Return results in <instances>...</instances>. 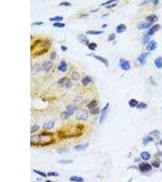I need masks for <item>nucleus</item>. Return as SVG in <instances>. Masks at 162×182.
Segmentation results:
<instances>
[{
	"instance_id": "1",
	"label": "nucleus",
	"mask_w": 162,
	"mask_h": 182,
	"mask_svg": "<svg viewBox=\"0 0 162 182\" xmlns=\"http://www.w3.org/2000/svg\"><path fill=\"white\" fill-rule=\"evenodd\" d=\"M53 135L52 133L44 132L41 133L39 135L32 136L31 137V144L36 145H47L51 144L53 142V140L52 139Z\"/></svg>"
},
{
	"instance_id": "2",
	"label": "nucleus",
	"mask_w": 162,
	"mask_h": 182,
	"mask_svg": "<svg viewBox=\"0 0 162 182\" xmlns=\"http://www.w3.org/2000/svg\"><path fill=\"white\" fill-rule=\"evenodd\" d=\"M109 112V103H107L105 106L101 110V115L100 117L99 123L100 124L103 123L106 121V118L108 117V113Z\"/></svg>"
},
{
	"instance_id": "3",
	"label": "nucleus",
	"mask_w": 162,
	"mask_h": 182,
	"mask_svg": "<svg viewBox=\"0 0 162 182\" xmlns=\"http://www.w3.org/2000/svg\"><path fill=\"white\" fill-rule=\"evenodd\" d=\"M57 83L60 86L64 88L69 89L72 87L71 81L70 79H69L67 77H63L61 78H60Z\"/></svg>"
},
{
	"instance_id": "4",
	"label": "nucleus",
	"mask_w": 162,
	"mask_h": 182,
	"mask_svg": "<svg viewBox=\"0 0 162 182\" xmlns=\"http://www.w3.org/2000/svg\"><path fill=\"white\" fill-rule=\"evenodd\" d=\"M119 66L122 70L127 71L131 69L130 62L124 58H121L119 61Z\"/></svg>"
},
{
	"instance_id": "5",
	"label": "nucleus",
	"mask_w": 162,
	"mask_h": 182,
	"mask_svg": "<svg viewBox=\"0 0 162 182\" xmlns=\"http://www.w3.org/2000/svg\"><path fill=\"white\" fill-rule=\"evenodd\" d=\"M140 172L142 173H147L152 170V166L146 162H142L138 166Z\"/></svg>"
},
{
	"instance_id": "6",
	"label": "nucleus",
	"mask_w": 162,
	"mask_h": 182,
	"mask_svg": "<svg viewBox=\"0 0 162 182\" xmlns=\"http://www.w3.org/2000/svg\"><path fill=\"white\" fill-rule=\"evenodd\" d=\"M75 118L79 120H86L89 118V112L86 110L79 111L76 114Z\"/></svg>"
},
{
	"instance_id": "7",
	"label": "nucleus",
	"mask_w": 162,
	"mask_h": 182,
	"mask_svg": "<svg viewBox=\"0 0 162 182\" xmlns=\"http://www.w3.org/2000/svg\"><path fill=\"white\" fill-rule=\"evenodd\" d=\"M88 56H92V57L95 58V59L96 60H98V61H100V62L103 63L106 67H108L109 66V62H108V60L105 58L103 57V56H100V55H95L94 53H88V54H87Z\"/></svg>"
},
{
	"instance_id": "8",
	"label": "nucleus",
	"mask_w": 162,
	"mask_h": 182,
	"mask_svg": "<svg viewBox=\"0 0 162 182\" xmlns=\"http://www.w3.org/2000/svg\"><path fill=\"white\" fill-rule=\"evenodd\" d=\"M53 67V63L50 61H46L41 65V70L48 72Z\"/></svg>"
},
{
	"instance_id": "9",
	"label": "nucleus",
	"mask_w": 162,
	"mask_h": 182,
	"mask_svg": "<svg viewBox=\"0 0 162 182\" xmlns=\"http://www.w3.org/2000/svg\"><path fill=\"white\" fill-rule=\"evenodd\" d=\"M149 54V52H143V53H141L138 57V62H139L141 65H144L146 63V59L148 57Z\"/></svg>"
},
{
	"instance_id": "10",
	"label": "nucleus",
	"mask_w": 162,
	"mask_h": 182,
	"mask_svg": "<svg viewBox=\"0 0 162 182\" xmlns=\"http://www.w3.org/2000/svg\"><path fill=\"white\" fill-rule=\"evenodd\" d=\"M78 40H79V41L80 42V43L83 44L88 46V45L89 44V39H88V38H87L86 36L84 35H83V34H80V35H78Z\"/></svg>"
},
{
	"instance_id": "11",
	"label": "nucleus",
	"mask_w": 162,
	"mask_h": 182,
	"mask_svg": "<svg viewBox=\"0 0 162 182\" xmlns=\"http://www.w3.org/2000/svg\"><path fill=\"white\" fill-rule=\"evenodd\" d=\"M160 28H161V26L160 24H155V25L153 26H152V27L149 30L148 34L149 35H153V34H155V32H157V31L159 30L160 29Z\"/></svg>"
},
{
	"instance_id": "12",
	"label": "nucleus",
	"mask_w": 162,
	"mask_h": 182,
	"mask_svg": "<svg viewBox=\"0 0 162 182\" xmlns=\"http://www.w3.org/2000/svg\"><path fill=\"white\" fill-rule=\"evenodd\" d=\"M151 24H152L148 22H140V23L137 25V27H138V29L140 30L146 29H148L149 28V27H151Z\"/></svg>"
},
{
	"instance_id": "13",
	"label": "nucleus",
	"mask_w": 162,
	"mask_h": 182,
	"mask_svg": "<svg viewBox=\"0 0 162 182\" xmlns=\"http://www.w3.org/2000/svg\"><path fill=\"white\" fill-rule=\"evenodd\" d=\"M67 65L66 64V61L64 60H62L60 62V65L58 67V69L60 71L62 72H65L67 70Z\"/></svg>"
},
{
	"instance_id": "14",
	"label": "nucleus",
	"mask_w": 162,
	"mask_h": 182,
	"mask_svg": "<svg viewBox=\"0 0 162 182\" xmlns=\"http://www.w3.org/2000/svg\"><path fill=\"white\" fill-rule=\"evenodd\" d=\"M157 47V44L155 42V41L152 40L151 41V42L149 43V44L148 45V46L146 47V49L148 51H154L155 49Z\"/></svg>"
},
{
	"instance_id": "15",
	"label": "nucleus",
	"mask_w": 162,
	"mask_h": 182,
	"mask_svg": "<svg viewBox=\"0 0 162 182\" xmlns=\"http://www.w3.org/2000/svg\"><path fill=\"white\" fill-rule=\"evenodd\" d=\"M53 126H54V122L53 121H49L43 124V128L45 130H49V129H52Z\"/></svg>"
},
{
	"instance_id": "16",
	"label": "nucleus",
	"mask_w": 162,
	"mask_h": 182,
	"mask_svg": "<svg viewBox=\"0 0 162 182\" xmlns=\"http://www.w3.org/2000/svg\"><path fill=\"white\" fill-rule=\"evenodd\" d=\"M127 29L126 26L124 24H120L118 26H117L116 27V32L118 34H122V33L124 32Z\"/></svg>"
},
{
	"instance_id": "17",
	"label": "nucleus",
	"mask_w": 162,
	"mask_h": 182,
	"mask_svg": "<svg viewBox=\"0 0 162 182\" xmlns=\"http://www.w3.org/2000/svg\"><path fill=\"white\" fill-rule=\"evenodd\" d=\"M89 146V143H85V144H80L75 146V149L77 151H84L88 148Z\"/></svg>"
},
{
	"instance_id": "18",
	"label": "nucleus",
	"mask_w": 162,
	"mask_h": 182,
	"mask_svg": "<svg viewBox=\"0 0 162 182\" xmlns=\"http://www.w3.org/2000/svg\"><path fill=\"white\" fill-rule=\"evenodd\" d=\"M158 17L155 15H149L148 17H147L146 18V20L148 21L149 23H151V24H152L153 22H157V21H158Z\"/></svg>"
},
{
	"instance_id": "19",
	"label": "nucleus",
	"mask_w": 162,
	"mask_h": 182,
	"mask_svg": "<svg viewBox=\"0 0 162 182\" xmlns=\"http://www.w3.org/2000/svg\"><path fill=\"white\" fill-rule=\"evenodd\" d=\"M154 64H155V66L158 69H161L162 67V56H159L157 57V58L155 59L154 60Z\"/></svg>"
},
{
	"instance_id": "20",
	"label": "nucleus",
	"mask_w": 162,
	"mask_h": 182,
	"mask_svg": "<svg viewBox=\"0 0 162 182\" xmlns=\"http://www.w3.org/2000/svg\"><path fill=\"white\" fill-rule=\"evenodd\" d=\"M69 180L73 182H83L84 181V179L81 177L74 175V176L70 177Z\"/></svg>"
},
{
	"instance_id": "21",
	"label": "nucleus",
	"mask_w": 162,
	"mask_h": 182,
	"mask_svg": "<svg viewBox=\"0 0 162 182\" xmlns=\"http://www.w3.org/2000/svg\"><path fill=\"white\" fill-rule=\"evenodd\" d=\"M91 81H92V79H91V77H89V76H86V77H84V78L81 80V82L83 85L86 86L89 84L91 82Z\"/></svg>"
},
{
	"instance_id": "22",
	"label": "nucleus",
	"mask_w": 162,
	"mask_h": 182,
	"mask_svg": "<svg viewBox=\"0 0 162 182\" xmlns=\"http://www.w3.org/2000/svg\"><path fill=\"white\" fill-rule=\"evenodd\" d=\"M140 157L143 160H148L151 158V154L147 151H143L140 154Z\"/></svg>"
},
{
	"instance_id": "23",
	"label": "nucleus",
	"mask_w": 162,
	"mask_h": 182,
	"mask_svg": "<svg viewBox=\"0 0 162 182\" xmlns=\"http://www.w3.org/2000/svg\"><path fill=\"white\" fill-rule=\"evenodd\" d=\"M104 32L101 30H88L86 32V34L88 35H100L103 34Z\"/></svg>"
},
{
	"instance_id": "24",
	"label": "nucleus",
	"mask_w": 162,
	"mask_h": 182,
	"mask_svg": "<svg viewBox=\"0 0 162 182\" xmlns=\"http://www.w3.org/2000/svg\"><path fill=\"white\" fill-rule=\"evenodd\" d=\"M71 114H70L69 112H68L67 111H64V112H61V115H60V117L63 120H67V118L70 117L71 116Z\"/></svg>"
},
{
	"instance_id": "25",
	"label": "nucleus",
	"mask_w": 162,
	"mask_h": 182,
	"mask_svg": "<svg viewBox=\"0 0 162 182\" xmlns=\"http://www.w3.org/2000/svg\"><path fill=\"white\" fill-rule=\"evenodd\" d=\"M66 111H67V112H69L71 115H72L73 113L75 112V111L76 108L74 106L70 105H70H68L66 106Z\"/></svg>"
},
{
	"instance_id": "26",
	"label": "nucleus",
	"mask_w": 162,
	"mask_h": 182,
	"mask_svg": "<svg viewBox=\"0 0 162 182\" xmlns=\"http://www.w3.org/2000/svg\"><path fill=\"white\" fill-rule=\"evenodd\" d=\"M97 104H98V103H97V101H96V100H92V101H91V102L87 105V107H88V109H89L90 110H91V109L95 108V107L97 106Z\"/></svg>"
},
{
	"instance_id": "27",
	"label": "nucleus",
	"mask_w": 162,
	"mask_h": 182,
	"mask_svg": "<svg viewBox=\"0 0 162 182\" xmlns=\"http://www.w3.org/2000/svg\"><path fill=\"white\" fill-rule=\"evenodd\" d=\"M138 102L137 100H136V99H131L129 101V106L131 107V108H135V107H137V106L138 105Z\"/></svg>"
},
{
	"instance_id": "28",
	"label": "nucleus",
	"mask_w": 162,
	"mask_h": 182,
	"mask_svg": "<svg viewBox=\"0 0 162 182\" xmlns=\"http://www.w3.org/2000/svg\"><path fill=\"white\" fill-rule=\"evenodd\" d=\"M32 70L36 72L40 71L41 70V65L39 63H36L32 67Z\"/></svg>"
},
{
	"instance_id": "29",
	"label": "nucleus",
	"mask_w": 162,
	"mask_h": 182,
	"mask_svg": "<svg viewBox=\"0 0 162 182\" xmlns=\"http://www.w3.org/2000/svg\"><path fill=\"white\" fill-rule=\"evenodd\" d=\"M152 141H154V139H152L151 137H150V136H147V137H144V139H143V143H144V144H148L149 143H150V142H152Z\"/></svg>"
},
{
	"instance_id": "30",
	"label": "nucleus",
	"mask_w": 162,
	"mask_h": 182,
	"mask_svg": "<svg viewBox=\"0 0 162 182\" xmlns=\"http://www.w3.org/2000/svg\"><path fill=\"white\" fill-rule=\"evenodd\" d=\"M49 20L51 21H61L63 20V17L61 16H56V17L50 18Z\"/></svg>"
},
{
	"instance_id": "31",
	"label": "nucleus",
	"mask_w": 162,
	"mask_h": 182,
	"mask_svg": "<svg viewBox=\"0 0 162 182\" xmlns=\"http://www.w3.org/2000/svg\"><path fill=\"white\" fill-rule=\"evenodd\" d=\"M100 113V109L98 108H95L90 110V113L91 115H95Z\"/></svg>"
},
{
	"instance_id": "32",
	"label": "nucleus",
	"mask_w": 162,
	"mask_h": 182,
	"mask_svg": "<svg viewBox=\"0 0 162 182\" xmlns=\"http://www.w3.org/2000/svg\"><path fill=\"white\" fill-rule=\"evenodd\" d=\"M97 44L95 43H90L88 45V47L89 49L91 51H95L96 48H97Z\"/></svg>"
},
{
	"instance_id": "33",
	"label": "nucleus",
	"mask_w": 162,
	"mask_h": 182,
	"mask_svg": "<svg viewBox=\"0 0 162 182\" xmlns=\"http://www.w3.org/2000/svg\"><path fill=\"white\" fill-rule=\"evenodd\" d=\"M80 75L78 72H74L72 74L71 78L73 80H75V81H76V80H78V79L80 78Z\"/></svg>"
},
{
	"instance_id": "34",
	"label": "nucleus",
	"mask_w": 162,
	"mask_h": 182,
	"mask_svg": "<svg viewBox=\"0 0 162 182\" xmlns=\"http://www.w3.org/2000/svg\"><path fill=\"white\" fill-rule=\"evenodd\" d=\"M136 108L138 109H144L147 108V104L145 103H140L138 104Z\"/></svg>"
},
{
	"instance_id": "35",
	"label": "nucleus",
	"mask_w": 162,
	"mask_h": 182,
	"mask_svg": "<svg viewBox=\"0 0 162 182\" xmlns=\"http://www.w3.org/2000/svg\"><path fill=\"white\" fill-rule=\"evenodd\" d=\"M65 26H66V24L64 23H62V22H55L53 24V27H59V28H63V27H65Z\"/></svg>"
},
{
	"instance_id": "36",
	"label": "nucleus",
	"mask_w": 162,
	"mask_h": 182,
	"mask_svg": "<svg viewBox=\"0 0 162 182\" xmlns=\"http://www.w3.org/2000/svg\"><path fill=\"white\" fill-rule=\"evenodd\" d=\"M39 126H38V125H33V126H31V133H34V132H35L36 131H37V130L39 129Z\"/></svg>"
},
{
	"instance_id": "37",
	"label": "nucleus",
	"mask_w": 162,
	"mask_h": 182,
	"mask_svg": "<svg viewBox=\"0 0 162 182\" xmlns=\"http://www.w3.org/2000/svg\"><path fill=\"white\" fill-rule=\"evenodd\" d=\"M33 171H34V172H35L36 174L41 175V177H47V175L45 174L44 172H42V171H38V170H36V169H34L33 170Z\"/></svg>"
},
{
	"instance_id": "38",
	"label": "nucleus",
	"mask_w": 162,
	"mask_h": 182,
	"mask_svg": "<svg viewBox=\"0 0 162 182\" xmlns=\"http://www.w3.org/2000/svg\"><path fill=\"white\" fill-rule=\"evenodd\" d=\"M116 35L114 33H112L109 35V38H108V41H112L115 39Z\"/></svg>"
},
{
	"instance_id": "39",
	"label": "nucleus",
	"mask_w": 162,
	"mask_h": 182,
	"mask_svg": "<svg viewBox=\"0 0 162 182\" xmlns=\"http://www.w3.org/2000/svg\"><path fill=\"white\" fill-rule=\"evenodd\" d=\"M149 39H150V36L148 34L144 35V38H143V44H146L147 43L149 42Z\"/></svg>"
},
{
	"instance_id": "40",
	"label": "nucleus",
	"mask_w": 162,
	"mask_h": 182,
	"mask_svg": "<svg viewBox=\"0 0 162 182\" xmlns=\"http://www.w3.org/2000/svg\"><path fill=\"white\" fill-rule=\"evenodd\" d=\"M60 6H66V7H69V6H71V4H70V3H69V2L67 1H63L61 2V3H60V4H59Z\"/></svg>"
},
{
	"instance_id": "41",
	"label": "nucleus",
	"mask_w": 162,
	"mask_h": 182,
	"mask_svg": "<svg viewBox=\"0 0 162 182\" xmlns=\"http://www.w3.org/2000/svg\"><path fill=\"white\" fill-rule=\"evenodd\" d=\"M48 175L49 177H57L58 176L59 174H58V173H57L56 172H49L48 173Z\"/></svg>"
},
{
	"instance_id": "42",
	"label": "nucleus",
	"mask_w": 162,
	"mask_h": 182,
	"mask_svg": "<svg viewBox=\"0 0 162 182\" xmlns=\"http://www.w3.org/2000/svg\"><path fill=\"white\" fill-rule=\"evenodd\" d=\"M56 56H57V54L55 52H52L50 55V58L52 60H55V59L56 58Z\"/></svg>"
},
{
	"instance_id": "43",
	"label": "nucleus",
	"mask_w": 162,
	"mask_h": 182,
	"mask_svg": "<svg viewBox=\"0 0 162 182\" xmlns=\"http://www.w3.org/2000/svg\"><path fill=\"white\" fill-rule=\"evenodd\" d=\"M43 24V22L42 21H36V22H34L33 24H32V26H40L42 25Z\"/></svg>"
},
{
	"instance_id": "44",
	"label": "nucleus",
	"mask_w": 162,
	"mask_h": 182,
	"mask_svg": "<svg viewBox=\"0 0 162 182\" xmlns=\"http://www.w3.org/2000/svg\"><path fill=\"white\" fill-rule=\"evenodd\" d=\"M116 1H115V0H110V1H106V3H103L100 5V6H105V5H107V4H110L111 3H113V2H115Z\"/></svg>"
},
{
	"instance_id": "45",
	"label": "nucleus",
	"mask_w": 162,
	"mask_h": 182,
	"mask_svg": "<svg viewBox=\"0 0 162 182\" xmlns=\"http://www.w3.org/2000/svg\"><path fill=\"white\" fill-rule=\"evenodd\" d=\"M117 3H115V4H112V5H109V6H106V8H108V9H110V8H112V7H115V6H117Z\"/></svg>"
},
{
	"instance_id": "46",
	"label": "nucleus",
	"mask_w": 162,
	"mask_h": 182,
	"mask_svg": "<svg viewBox=\"0 0 162 182\" xmlns=\"http://www.w3.org/2000/svg\"><path fill=\"white\" fill-rule=\"evenodd\" d=\"M60 163H70L72 162V160H70V161H67V160H66V161H65V160H61V161H60Z\"/></svg>"
},
{
	"instance_id": "47",
	"label": "nucleus",
	"mask_w": 162,
	"mask_h": 182,
	"mask_svg": "<svg viewBox=\"0 0 162 182\" xmlns=\"http://www.w3.org/2000/svg\"><path fill=\"white\" fill-rule=\"evenodd\" d=\"M61 49L63 52H66L67 50V48L66 46H61Z\"/></svg>"
},
{
	"instance_id": "48",
	"label": "nucleus",
	"mask_w": 162,
	"mask_h": 182,
	"mask_svg": "<svg viewBox=\"0 0 162 182\" xmlns=\"http://www.w3.org/2000/svg\"><path fill=\"white\" fill-rule=\"evenodd\" d=\"M107 26H108V25H107V24H105V25H103L102 27H103V28H105V27Z\"/></svg>"
},
{
	"instance_id": "49",
	"label": "nucleus",
	"mask_w": 162,
	"mask_h": 182,
	"mask_svg": "<svg viewBox=\"0 0 162 182\" xmlns=\"http://www.w3.org/2000/svg\"><path fill=\"white\" fill-rule=\"evenodd\" d=\"M46 182H51V181H50V180H47Z\"/></svg>"
},
{
	"instance_id": "50",
	"label": "nucleus",
	"mask_w": 162,
	"mask_h": 182,
	"mask_svg": "<svg viewBox=\"0 0 162 182\" xmlns=\"http://www.w3.org/2000/svg\"></svg>"
},
{
	"instance_id": "51",
	"label": "nucleus",
	"mask_w": 162,
	"mask_h": 182,
	"mask_svg": "<svg viewBox=\"0 0 162 182\" xmlns=\"http://www.w3.org/2000/svg\"></svg>"
}]
</instances>
